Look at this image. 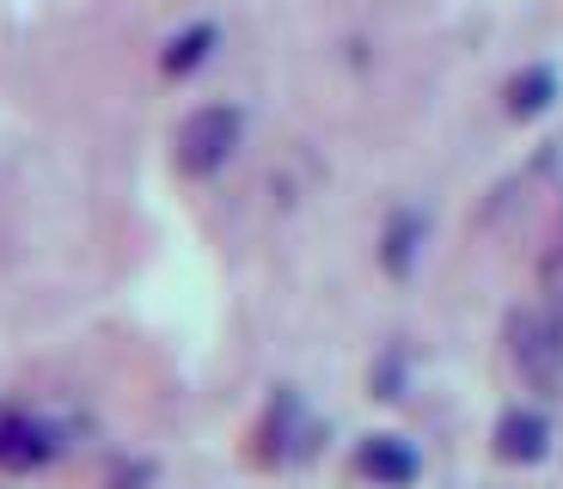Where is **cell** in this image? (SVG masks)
<instances>
[{"label":"cell","instance_id":"1","mask_svg":"<svg viewBox=\"0 0 563 489\" xmlns=\"http://www.w3.org/2000/svg\"><path fill=\"white\" fill-rule=\"evenodd\" d=\"M240 129H245V116L233 111V104H202V111H190L178 123L172 154H178V166L190 171V178H214V171L233 159V147H240Z\"/></svg>","mask_w":563,"mask_h":489},{"label":"cell","instance_id":"2","mask_svg":"<svg viewBox=\"0 0 563 489\" xmlns=\"http://www.w3.org/2000/svg\"><path fill=\"white\" fill-rule=\"evenodd\" d=\"M515 362L533 386H558L563 374V319L558 312H521L515 319Z\"/></svg>","mask_w":563,"mask_h":489},{"label":"cell","instance_id":"3","mask_svg":"<svg viewBox=\"0 0 563 489\" xmlns=\"http://www.w3.org/2000/svg\"><path fill=\"white\" fill-rule=\"evenodd\" d=\"M545 441H551V429H545V416H533V410H515V416L496 422V453L515 459V465L545 459Z\"/></svg>","mask_w":563,"mask_h":489},{"label":"cell","instance_id":"4","mask_svg":"<svg viewBox=\"0 0 563 489\" xmlns=\"http://www.w3.org/2000/svg\"><path fill=\"white\" fill-rule=\"evenodd\" d=\"M362 471L374 477V484H386V489H405L410 477H417V453H410L405 441H393V434H380V441L362 447Z\"/></svg>","mask_w":563,"mask_h":489},{"label":"cell","instance_id":"5","mask_svg":"<svg viewBox=\"0 0 563 489\" xmlns=\"http://www.w3.org/2000/svg\"><path fill=\"white\" fill-rule=\"evenodd\" d=\"M551 92H558V74L533 68V74H521V80L508 86V111H515V116H539L551 104Z\"/></svg>","mask_w":563,"mask_h":489},{"label":"cell","instance_id":"6","mask_svg":"<svg viewBox=\"0 0 563 489\" xmlns=\"http://www.w3.org/2000/svg\"><path fill=\"white\" fill-rule=\"evenodd\" d=\"M209 43H214V31H209V25H197V31H184V37H172L166 68H172V74H190L202 56H209Z\"/></svg>","mask_w":563,"mask_h":489},{"label":"cell","instance_id":"7","mask_svg":"<svg viewBox=\"0 0 563 489\" xmlns=\"http://www.w3.org/2000/svg\"><path fill=\"white\" fill-rule=\"evenodd\" d=\"M410 238H417V221H393V245H386V269L410 264Z\"/></svg>","mask_w":563,"mask_h":489}]
</instances>
